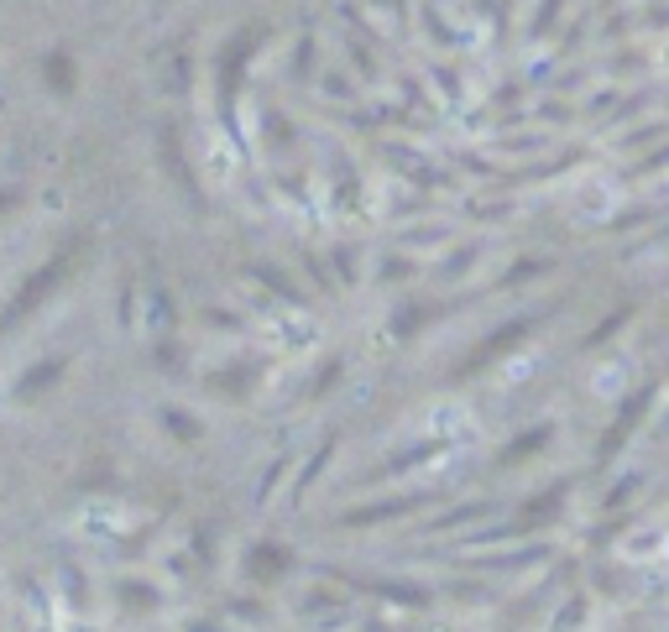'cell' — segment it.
Instances as JSON below:
<instances>
[{
    "label": "cell",
    "instance_id": "obj_1",
    "mask_svg": "<svg viewBox=\"0 0 669 632\" xmlns=\"http://www.w3.org/2000/svg\"><path fill=\"white\" fill-rule=\"evenodd\" d=\"M63 267H68V251L58 256V262H48V272H37V277H32V288H27V293H16V303H11L6 314H0V335H6V330H11V324H16L21 314H32V309H37V298H48V293L58 288Z\"/></svg>",
    "mask_w": 669,
    "mask_h": 632
}]
</instances>
